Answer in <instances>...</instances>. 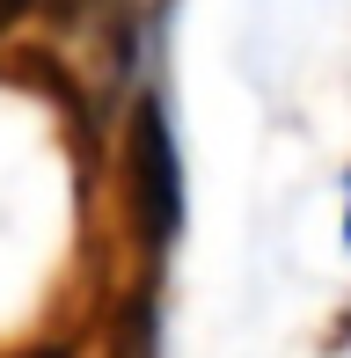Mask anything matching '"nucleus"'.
<instances>
[{
    "instance_id": "f257e3e1",
    "label": "nucleus",
    "mask_w": 351,
    "mask_h": 358,
    "mask_svg": "<svg viewBox=\"0 0 351 358\" xmlns=\"http://www.w3.org/2000/svg\"><path fill=\"white\" fill-rule=\"evenodd\" d=\"M132 205H139V234L154 249L183 220V169H176V139H169L162 103H139V117H132Z\"/></svg>"
},
{
    "instance_id": "f03ea898",
    "label": "nucleus",
    "mask_w": 351,
    "mask_h": 358,
    "mask_svg": "<svg viewBox=\"0 0 351 358\" xmlns=\"http://www.w3.org/2000/svg\"><path fill=\"white\" fill-rule=\"evenodd\" d=\"M52 8H59V15H81V8H88V0H52Z\"/></svg>"
},
{
    "instance_id": "7ed1b4c3",
    "label": "nucleus",
    "mask_w": 351,
    "mask_h": 358,
    "mask_svg": "<svg viewBox=\"0 0 351 358\" xmlns=\"http://www.w3.org/2000/svg\"><path fill=\"white\" fill-rule=\"evenodd\" d=\"M37 358H66V351H37Z\"/></svg>"
}]
</instances>
